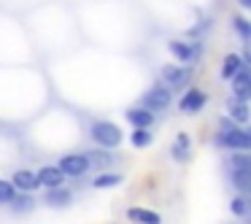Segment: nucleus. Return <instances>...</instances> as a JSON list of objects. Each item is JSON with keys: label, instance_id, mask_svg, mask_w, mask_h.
I'll return each mask as SVG.
<instances>
[{"label": "nucleus", "instance_id": "1a4fd4ad", "mask_svg": "<svg viewBox=\"0 0 251 224\" xmlns=\"http://www.w3.org/2000/svg\"><path fill=\"white\" fill-rule=\"evenodd\" d=\"M224 105H227V114L232 116L238 124H251V105L246 103V100L229 95V98H224Z\"/></svg>", "mask_w": 251, "mask_h": 224}, {"label": "nucleus", "instance_id": "dca6fc26", "mask_svg": "<svg viewBox=\"0 0 251 224\" xmlns=\"http://www.w3.org/2000/svg\"><path fill=\"white\" fill-rule=\"evenodd\" d=\"M229 184H232L240 195H251V170L229 168Z\"/></svg>", "mask_w": 251, "mask_h": 224}, {"label": "nucleus", "instance_id": "4be33fe9", "mask_svg": "<svg viewBox=\"0 0 251 224\" xmlns=\"http://www.w3.org/2000/svg\"><path fill=\"white\" fill-rule=\"evenodd\" d=\"M122 184V175L119 173H100L98 178L92 181L95 189H111V186H119Z\"/></svg>", "mask_w": 251, "mask_h": 224}, {"label": "nucleus", "instance_id": "4468645a", "mask_svg": "<svg viewBox=\"0 0 251 224\" xmlns=\"http://www.w3.org/2000/svg\"><path fill=\"white\" fill-rule=\"evenodd\" d=\"M11 181L19 192H35L41 186L38 173H33V170H17V173L11 175Z\"/></svg>", "mask_w": 251, "mask_h": 224}, {"label": "nucleus", "instance_id": "6ab92c4d", "mask_svg": "<svg viewBox=\"0 0 251 224\" xmlns=\"http://www.w3.org/2000/svg\"><path fill=\"white\" fill-rule=\"evenodd\" d=\"M243 65H246L243 54H227V57H224V62H222V78H224V81H229V78H232Z\"/></svg>", "mask_w": 251, "mask_h": 224}, {"label": "nucleus", "instance_id": "2eb2a0df", "mask_svg": "<svg viewBox=\"0 0 251 224\" xmlns=\"http://www.w3.org/2000/svg\"><path fill=\"white\" fill-rule=\"evenodd\" d=\"M73 202V192L65 189V186H54V189L46 192V205L51 208H68Z\"/></svg>", "mask_w": 251, "mask_h": 224}, {"label": "nucleus", "instance_id": "ddd939ff", "mask_svg": "<svg viewBox=\"0 0 251 224\" xmlns=\"http://www.w3.org/2000/svg\"><path fill=\"white\" fill-rule=\"evenodd\" d=\"M127 219L132 224H162V216L151 208H141V205H132L127 208Z\"/></svg>", "mask_w": 251, "mask_h": 224}, {"label": "nucleus", "instance_id": "412c9836", "mask_svg": "<svg viewBox=\"0 0 251 224\" xmlns=\"http://www.w3.org/2000/svg\"><path fill=\"white\" fill-rule=\"evenodd\" d=\"M232 30H235V35H238L243 44L251 41V19H246L243 14H235L232 17Z\"/></svg>", "mask_w": 251, "mask_h": 224}, {"label": "nucleus", "instance_id": "f03ea898", "mask_svg": "<svg viewBox=\"0 0 251 224\" xmlns=\"http://www.w3.org/2000/svg\"><path fill=\"white\" fill-rule=\"evenodd\" d=\"M89 138L103 149H116V146H122V141H125V132H122V127L114 124V122L98 119V122L89 124Z\"/></svg>", "mask_w": 251, "mask_h": 224}, {"label": "nucleus", "instance_id": "b1692460", "mask_svg": "<svg viewBox=\"0 0 251 224\" xmlns=\"http://www.w3.org/2000/svg\"><path fill=\"white\" fill-rule=\"evenodd\" d=\"M229 168L251 170V151H232L229 154Z\"/></svg>", "mask_w": 251, "mask_h": 224}, {"label": "nucleus", "instance_id": "423d86ee", "mask_svg": "<svg viewBox=\"0 0 251 224\" xmlns=\"http://www.w3.org/2000/svg\"><path fill=\"white\" fill-rule=\"evenodd\" d=\"M57 165H60L62 173L71 175V178H81L84 173H89V170H92L87 151H84V154H65V157H60V162H57Z\"/></svg>", "mask_w": 251, "mask_h": 224}, {"label": "nucleus", "instance_id": "9b49d317", "mask_svg": "<svg viewBox=\"0 0 251 224\" xmlns=\"http://www.w3.org/2000/svg\"><path fill=\"white\" fill-rule=\"evenodd\" d=\"M38 178H41V186H46V189H54V186H65V178H68V175L62 173L60 165H44V168L38 170Z\"/></svg>", "mask_w": 251, "mask_h": 224}, {"label": "nucleus", "instance_id": "a878e982", "mask_svg": "<svg viewBox=\"0 0 251 224\" xmlns=\"http://www.w3.org/2000/svg\"><path fill=\"white\" fill-rule=\"evenodd\" d=\"M243 62L251 68V41H249V44H243Z\"/></svg>", "mask_w": 251, "mask_h": 224}, {"label": "nucleus", "instance_id": "7ed1b4c3", "mask_svg": "<svg viewBox=\"0 0 251 224\" xmlns=\"http://www.w3.org/2000/svg\"><path fill=\"white\" fill-rule=\"evenodd\" d=\"M170 103H173V92H170V87L165 81L162 84H151V87L141 95V105H146V108L154 111V114L168 111Z\"/></svg>", "mask_w": 251, "mask_h": 224}, {"label": "nucleus", "instance_id": "20e7f679", "mask_svg": "<svg viewBox=\"0 0 251 224\" xmlns=\"http://www.w3.org/2000/svg\"><path fill=\"white\" fill-rule=\"evenodd\" d=\"M159 76H162V81L168 84L170 89H186V87H189V81H192V71L184 65V62H170V65H162Z\"/></svg>", "mask_w": 251, "mask_h": 224}, {"label": "nucleus", "instance_id": "393cba45", "mask_svg": "<svg viewBox=\"0 0 251 224\" xmlns=\"http://www.w3.org/2000/svg\"><path fill=\"white\" fill-rule=\"evenodd\" d=\"M17 186H14V181H3L0 178V205H8V202L14 200V195H17Z\"/></svg>", "mask_w": 251, "mask_h": 224}, {"label": "nucleus", "instance_id": "6e6552de", "mask_svg": "<svg viewBox=\"0 0 251 224\" xmlns=\"http://www.w3.org/2000/svg\"><path fill=\"white\" fill-rule=\"evenodd\" d=\"M229 89H232L235 98L246 100V103L251 100V68L249 65H243L232 78H229Z\"/></svg>", "mask_w": 251, "mask_h": 224}, {"label": "nucleus", "instance_id": "9d476101", "mask_svg": "<svg viewBox=\"0 0 251 224\" xmlns=\"http://www.w3.org/2000/svg\"><path fill=\"white\" fill-rule=\"evenodd\" d=\"M125 119L130 122L132 127H154L157 116H154V111H149L146 105H132V108L125 111Z\"/></svg>", "mask_w": 251, "mask_h": 224}, {"label": "nucleus", "instance_id": "f8f14e48", "mask_svg": "<svg viewBox=\"0 0 251 224\" xmlns=\"http://www.w3.org/2000/svg\"><path fill=\"white\" fill-rule=\"evenodd\" d=\"M170 157H173L176 162H189V157H192V138L186 135V132H178V135L173 138V143H170Z\"/></svg>", "mask_w": 251, "mask_h": 224}, {"label": "nucleus", "instance_id": "5701e85b", "mask_svg": "<svg viewBox=\"0 0 251 224\" xmlns=\"http://www.w3.org/2000/svg\"><path fill=\"white\" fill-rule=\"evenodd\" d=\"M229 211H232V216H238V219H246V216L251 213V208H249V200H246L243 195L232 197V200H229Z\"/></svg>", "mask_w": 251, "mask_h": 224}, {"label": "nucleus", "instance_id": "a211bd4d", "mask_svg": "<svg viewBox=\"0 0 251 224\" xmlns=\"http://www.w3.org/2000/svg\"><path fill=\"white\" fill-rule=\"evenodd\" d=\"M151 141H154L151 127H132V132H130V146L132 149H149Z\"/></svg>", "mask_w": 251, "mask_h": 224}, {"label": "nucleus", "instance_id": "aec40b11", "mask_svg": "<svg viewBox=\"0 0 251 224\" xmlns=\"http://www.w3.org/2000/svg\"><path fill=\"white\" fill-rule=\"evenodd\" d=\"M8 205H11L14 213H30L35 208V200L30 197V192H17V195H14V200L8 202Z\"/></svg>", "mask_w": 251, "mask_h": 224}, {"label": "nucleus", "instance_id": "39448f33", "mask_svg": "<svg viewBox=\"0 0 251 224\" xmlns=\"http://www.w3.org/2000/svg\"><path fill=\"white\" fill-rule=\"evenodd\" d=\"M205 105H208V92L200 89V87H189L178 98V111L181 114H200Z\"/></svg>", "mask_w": 251, "mask_h": 224}, {"label": "nucleus", "instance_id": "bb28decb", "mask_svg": "<svg viewBox=\"0 0 251 224\" xmlns=\"http://www.w3.org/2000/svg\"><path fill=\"white\" fill-rule=\"evenodd\" d=\"M238 3H240L243 8H249V11H251V0H238Z\"/></svg>", "mask_w": 251, "mask_h": 224}, {"label": "nucleus", "instance_id": "f3484780", "mask_svg": "<svg viewBox=\"0 0 251 224\" xmlns=\"http://www.w3.org/2000/svg\"><path fill=\"white\" fill-rule=\"evenodd\" d=\"M87 157H89V165H92L95 170H108L111 165H114V157H111V149H103V146L89 149V151H87Z\"/></svg>", "mask_w": 251, "mask_h": 224}, {"label": "nucleus", "instance_id": "f257e3e1", "mask_svg": "<svg viewBox=\"0 0 251 224\" xmlns=\"http://www.w3.org/2000/svg\"><path fill=\"white\" fill-rule=\"evenodd\" d=\"M213 146L227 151H251V124H235L229 130H216Z\"/></svg>", "mask_w": 251, "mask_h": 224}, {"label": "nucleus", "instance_id": "0eeeda50", "mask_svg": "<svg viewBox=\"0 0 251 224\" xmlns=\"http://www.w3.org/2000/svg\"><path fill=\"white\" fill-rule=\"evenodd\" d=\"M168 51L176 57V62H184V65H189V62H195L197 57H200V44L197 41H170L168 44Z\"/></svg>", "mask_w": 251, "mask_h": 224}]
</instances>
